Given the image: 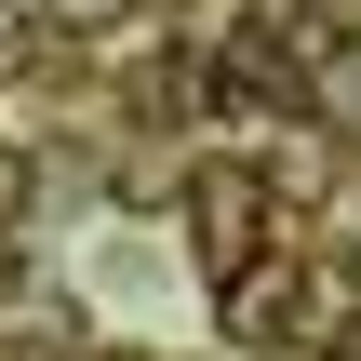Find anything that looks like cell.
<instances>
[{
  "label": "cell",
  "mask_w": 361,
  "mask_h": 361,
  "mask_svg": "<svg viewBox=\"0 0 361 361\" xmlns=\"http://www.w3.org/2000/svg\"><path fill=\"white\" fill-rule=\"evenodd\" d=\"M54 27H121V0H54Z\"/></svg>",
  "instance_id": "obj_1"
}]
</instances>
